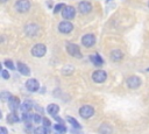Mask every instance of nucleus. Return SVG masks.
<instances>
[{
  "label": "nucleus",
  "instance_id": "obj_25",
  "mask_svg": "<svg viewBox=\"0 0 149 134\" xmlns=\"http://www.w3.org/2000/svg\"><path fill=\"white\" fill-rule=\"evenodd\" d=\"M0 97H1V99H2L3 101H6V100H9V99H10L13 96H12L9 92H1Z\"/></svg>",
  "mask_w": 149,
  "mask_h": 134
},
{
  "label": "nucleus",
  "instance_id": "obj_27",
  "mask_svg": "<svg viewBox=\"0 0 149 134\" xmlns=\"http://www.w3.org/2000/svg\"><path fill=\"white\" fill-rule=\"evenodd\" d=\"M65 6L63 5V3H58V5H56V7L54 8V13H58L61 9H63Z\"/></svg>",
  "mask_w": 149,
  "mask_h": 134
},
{
  "label": "nucleus",
  "instance_id": "obj_19",
  "mask_svg": "<svg viewBox=\"0 0 149 134\" xmlns=\"http://www.w3.org/2000/svg\"><path fill=\"white\" fill-rule=\"evenodd\" d=\"M54 129H55L57 133H59V134H64V133L66 132V127H65L63 124H56V125L54 126Z\"/></svg>",
  "mask_w": 149,
  "mask_h": 134
},
{
  "label": "nucleus",
  "instance_id": "obj_2",
  "mask_svg": "<svg viewBox=\"0 0 149 134\" xmlns=\"http://www.w3.org/2000/svg\"><path fill=\"white\" fill-rule=\"evenodd\" d=\"M47 52V48L44 44H36L31 48V55L34 57H42Z\"/></svg>",
  "mask_w": 149,
  "mask_h": 134
},
{
  "label": "nucleus",
  "instance_id": "obj_15",
  "mask_svg": "<svg viewBox=\"0 0 149 134\" xmlns=\"http://www.w3.org/2000/svg\"><path fill=\"white\" fill-rule=\"evenodd\" d=\"M47 112H48L50 115L56 117V115L58 114V112H59V107H58V105H56V104H50V105H48V107H47Z\"/></svg>",
  "mask_w": 149,
  "mask_h": 134
},
{
  "label": "nucleus",
  "instance_id": "obj_13",
  "mask_svg": "<svg viewBox=\"0 0 149 134\" xmlns=\"http://www.w3.org/2000/svg\"><path fill=\"white\" fill-rule=\"evenodd\" d=\"M8 104H9V108H10V111L16 113V111L19 110V106H20V100H19V98H16V97H12V98L8 100Z\"/></svg>",
  "mask_w": 149,
  "mask_h": 134
},
{
  "label": "nucleus",
  "instance_id": "obj_30",
  "mask_svg": "<svg viewBox=\"0 0 149 134\" xmlns=\"http://www.w3.org/2000/svg\"><path fill=\"white\" fill-rule=\"evenodd\" d=\"M43 124H44V126H50V121L47 118H43Z\"/></svg>",
  "mask_w": 149,
  "mask_h": 134
},
{
  "label": "nucleus",
  "instance_id": "obj_32",
  "mask_svg": "<svg viewBox=\"0 0 149 134\" xmlns=\"http://www.w3.org/2000/svg\"><path fill=\"white\" fill-rule=\"evenodd\" d=\"M55 120H57V121H58L59 124H63V120H62V119H61V118H59L58 115H56V117H55Z\"/></svg>",
  "mask_w": 149,
  "mask_h": 134
},
{
  "label": "nucleus",
  "instance_id": "obj_18",
  "mask_svg": "<svg viewBox=\"0 0 149 134\" xmlns=\"http://www.w3.org/2000/svg\"><path fill=\"white\" fill-rule=\"evenodd\" d=\"M20 120V118H19V115L15 113V112H12L10 114H8V117H7V121L8 122H10V124H14V122H17Z\"/></svg>",
  "mask_w": 149,
  "mask_h": 134
},
{
  "label": "nucleus",
  "instance_id": "obj_21",
  "mask_svg": "<svg viewBox=\"0 0 149 134\" xmlns=\"http://www.w3.org/2000/svg\"><path fill=\"white\" fill-rule=\"evenodd\" d=\"M100 133L101 134H109L111 133V127L108 125H106V124L101 125L100 126Z\"/></svg>",
  "mask_w": 149,
  "mask_h": 134
},
{
  "label": "nucleus",
  "instance_id": "obj_10",
  "mask_svg": "<svg viewBox=\"0 0 149 134\" xmlns=\"http://www.w3.org/2000/svg\"><path fill=\"white\" fill-rule=\"evenodd\" d=\"M24 31L28 36H35L38 33V26L36 23H29L24 27Z\"/></svg>",
  "mask_w": 149,
  "mask_h": 134
},
{
  "label": "nucleus",
  "instance_id": "obj_24",
  "mask_svg": "<svg viewBox=\"0 0 149 134\" xmlns=\"http://www.w3.org/2000/svg\"><path fill=\"white\" fill-rule=\"evenodd\" d=\"M73 70H74V69H73V66H71V65H68V66H64L62 71H63V75H71Z\"/></svg>",
  "mask_w": 149,
  "mask_h": 134
},
{
  "label": "nucleus",
  "instance_id": "obj_14",
  "mask_svg": "<svg viewBox=\"0 0 149 134\" xmlns=\"http://www.w3.org/2000/svg\"><path fill=\"white\" fill-rule=\"evenodd\" d=\"M17 70H19V72H20L21 75H23V76H29V73H30V69H29L26 64H23L22 62H19V63H17Z\"/></svg>",
  "mask_w": 149,
  "mask_h": 134
},
{
  "label": "nucleus",
  "instance_id": "obj_20",
  "mask_svg": "<svg viewBox=\"0 0 149 134\" xmlns=\"http://www.w3.org/2000/svg\"><path fill=\"white\" fill-rule=\"evenodd\" d=\"M31 106H33L31 101H28V100H26V101L22 104V106H21V110L23 111V113H26V112H28L29 110H31Z\"/></svg>",
  "mask_w": 149,
  "mask_h": 134
},
{
  "label": "nucleus",
  "instance_id": "obj_35",
  "mask_svg": "<svg viewBox=\"0 0 149 134\" xmlns=\"http://www.w3.org/2000/svg\"><path fill=\"white\" fill-rule=\"evenodd\" d=\"M148 6H149V2H148Z\"/></svg>",
  "mask_w": 149,
  "mask_h": 134
},
{
  "label": "nucleus",
  "instance_id": "obj_17",
  "mask_svg": "<svg viewBox=\"0 0 149 134\" xmlns=\"http://www.w3.org/2000/svg\"><path fill=\"white\" fill-rule=\"evenodd\" d=\"M90 58H91V61L93 62V64H94V65H101V64L104 63V59H102V58H101V57H100L98 54L92 55Z\"/></svg>",
  "mask_w": 149,
  "mask_h": 134
},
{
  "label": "nucleus",
  "instance_id": "obj_9",
  "mask_svg": "<svg viewBox=\"0 0 149 134\" xmlns=\"http://www.w3.org/2000/svg\"><path fill=\"white\" fill-rule=\"evenodd\" d=\"M107 78V75L104 70H97L93 75H92V79L95 82V83H102L105 82Z\"/></svg>",
  "mask_w": 149,
  "mask_h": 134
},
{
  "label": "nucleus",
  "instance_id": "obj_1",
  "mask_svg": "<svg viewBox=\"0 0 149 134\" xmlns=\"http://www.w3.org/2000/svg\"><path fill=\"white\" fill-rule=\"evenodd\" d=\"M66 50L69 52V55L76 57V58H81V54H80V49L77 44L74 43H68L66 45Z\"/></svg>",
  "mask_w": 149,
  "mask_h": 134
},
{
  "label": "nucleus",
  "instance_id": "obj_22",
  "mask_svg": "<svg viewBox=\"0 0 149 134\" xmlns=\"http://www.w3.org/2000/svg\"><path fill=\"white\" fill-rule=\"evenodd\" d=\"M34 134H48V128L45 127H36L34 129Z\"/></svg>",
  "mask_w": 149,
  "mask_h": 134
},
{
  "label": "nucleus",
  "instance_id": "obj_8",
  "mask_svg": "<svg viewBox=\"0 0 149 134\" xmlns=\"http://www.w3.org/2000/svg\"><path fill=\"white\" fill-rule=\"evenodd\" d=\"M26 87H27V90H29L30 92H36V91H38V89H40V83H38L35 78H30V79H28V80L26 82Z\"/></svg>",
  "mask_w": 149,
  "mask_h": 134
},
{
  "label": "nucleus",
  "instance_id": "obj_11",
  "mask_svg": "<svg viewBox=\"0 0 149 134\" xmlns=\"http://www.w3.org/2000/svg\"><path fill=\"white\" fill-rule=\"evenodd\" d=\"M140 84H141V79L139 77H136V76H132V77H129L127 79V85L130 89H136V87L140 86Z\"/></svg>",
  "mask_w": 149,
  "mask_h": 134
},
{
  "label": "nucleus",
  "instance_id": "obj_34",
  "mask_svg": "<svg viewBox=\"0 0 149 134\" xmlns=\"http://www.w3.org/2000/svg\"><path fill=\"white\" fill-rule=\"evenodd\" d=\"M147 71H149V68H148V69H147Z\"/></svg>",
  "mask_w": 149,
  "mask_h": 134
},
{
  "label": "nucleus",
  "instance_id": "obj_33",
  "mask_svg": "<svg viewBox=\"0 0 149 134\" xmlns=\"http://www.w3.org/2000/svg\"><path fill=\"white\" fill-rule=\"evenodd\" d=\"M0 1H1V2H6L7 0H0Z\"/></svg>",
  "mask_w": 149,
  "mask_h": 134
},
{
  "label": "nucleus",
  "instance_id": "obj_31",
  "mask_svg": "<svg viewBox=\"0 0 149 134\" xmlns=\"http://www.w3.org/2000/svg\"><path fill=\"white\" fill-rule=\"evenodd\" d=\"M8 132H7V129L5 128V127H0V134H7Z\"/></svg>",
  "mask_w": 149,
  "mask_h": 134
},
{
  "label": "nucleus",
  "instance_id": "obj_23",
  "mask_svg": "<svg viewBox=\"0 0 149 134\" xmlns=\"http://www.w3.org/2000/svg\"><path fill=\"white\" fill-rule=\"evenodd\" d=\"M68 121H69V122H70V124L76 128V129H79V128H80V125H79V124H78V122H77L72 117H68Z\"/></svg>",
  "mask_w": 149,
  "mask_h": 134
},
{
  "label": "nucleus",
  "instance_id": "obj_3",
  "mask_svg": "<svg viewBox=\"0 0 149 134\" xmlns=\"http://www.w3.org/2000/svg\"><path fill=\"white\" fill-rule=\"evenodd\" d=\"M93 113H94V108H93L92 106H90V105H84V106H81L80 110H79V114H80V117L84 118V119L91 118V117L93 115Z\"/></svg>",
  "mask_w": 149,
  "mask_h": 134
},
{
  "label": "nucleus",
  "instance_id": "obj_28",
  "mask_svg": "<svg viewBox=\"0 0 149 134\" xmlns=\"http://www.w3.org/2000/svg\"><path fill=\"white\" fill-rule=\"evenodd\" d=\"M5 65H6L7 68H9L10 70H13V69H14V65H13V62H12V61H9V59H7V61H5Z\"/></svg>",
  "mask_w": 149,
  "mask_h": 134
},
{
  "label": "nucleus",
  "instance_id": "obj_5",
  "mask_svg": "<svg viewBox=\"0 0 149 134\" xmlns=\"http://www.w3.org/2000/svg\"><path fill=\"white\" fill-rule=\"evenodd\" d=\"M74 15H76V9L72 6H65L62 9V16L65 20H71L74 17Z\"/></svg>",
  "mask_w": 149,
  "mask_h": 134
},
{
  "label": "nucleus",
  "instance_id": "obj_6",
  "mask_svg": "<svg viewBox=\"0 0 149 134\" xmlns=\"http://www.w3.org/2000/svg\"><path fill=\"white\" fill-rule=\"evenodd\" d=\"M73 29V24L70 22V21H62L59 24H58V30L63 34H69L70 31H72Z\"/></svg>",
  "mask_w": 149,
  "mask_h": 134
},
{
  "label": "nucleus",
  "instance_id": "obj_12",
  "mask_svg": "<svg viewBox=\"0 0 149 134\" xmlns=\"http://www.w3.org/2000/svg\"><path fill=\"white\" fill-rule=\"evenodd\" d=\"M78 8H79V12L81 14H87L92 10V5L87 1H81L79 5H78Z\"/></svg>",
  "mask_w": 149,
  "mask_h": 134
},
{
  "label": "nucleus",
  "instance_id": "obj_29",
  "mask_svg": "<svg viewBox=\"0 0 149 134\" xmlns=\"http://www.w3.org/2000/svg\"><path fill=\"white\" fill-rule=\"evenodd\" d=\"M1 76H2V78H5V79H8V78H9V73H8L7 70H2V71H1Z\"/></svg>",
  "mask_w": 149,
  "mask_h": 134
},
{
  "label": "nucleus",
  "instance_id": "obj_16",
  "mask_svg": "<svg viewBox=\"0 0 149 134\" xmlns=\"http://www.w3.org/2000/svg\"><path fill=\"white\" fill-rule=\"evenodd\" d=\"M122 57H123V54H122L121 50H113L112 54H111V58H112V61H114V62L121 61Z\"/></svg>",
  "mask_w": 149,
  "mask_h": 134
},
{
  "label": "nucleus",
  "instance_id": "obj_4",
  "mask_svg": "<svg viewBox=\"0 0 149 134\" xmlns=\"http://www.w3.org/2000/svg\"><path fill=\"white\" fill-rule=\"evenodd\" d=\"M15 8L20 13H26L30 8V2L28 0H17L15 2Z\"/></svg>",
  "mask_w": 149,
  "mask_h": 134
},
{
  "label": "nucleus",
  "instance_id": "obj_7",
  "mask_svg": "<svg viewBox=\"0 0 149 134\" xmlns=\"http://www.w3.org/2000/svg\"><path fill=\"white\" fill-rule=\"evenodd\" d=\"M81 43H83L84 47H87V48L92 47V45L95 43V37H94V35H93V34H86V35H84V36L81 37Z\"/></svg>",
  "mask_w": 149,
  "mask_h": 134
},
{
  "label": "nucleus",
  "instance_id": "obj_26",
  "mask_svg": "<svg viewBox=\"0 0 149 134\" xmlns=\"http://www.w3.org/2000/svg\"><path fill=\"white\" fill-rule=\"evenodd\" d=\"M33 120H34V122L40 124L41 121H43V118H42L40 114H34V115H33Z\"/></svg>",
  "mask_w": 149,
  "mask_h": 134
}]
</instances>
